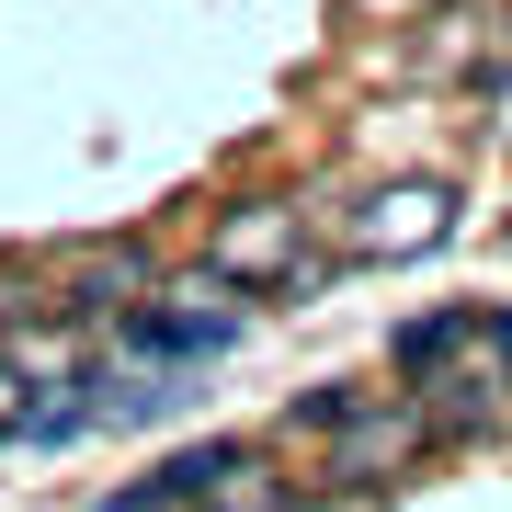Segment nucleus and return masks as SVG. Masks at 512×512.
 I'll return each instance as SVG.
<instances>
[{
	"label": "nucleus",
	"mask_w": 512,
	"mask_h": 512,
	"mask_svg": "<svg viewBox=\"0 0 512 512\" xmlns=\"http://www.w3.org/2000/svg\"><path fill=\"white\" fill-rule=\"evenodd\" d=\"M501 251H512V217H501Z\"/></svg>",
	"instance_id": "12"
},
{
	"label": "nucleus",
	"mask_w": 512,
	"mask_h": 512,
	"mask_svg": "<svg viewBox=\"0 0 512 512\" xmlns=\"http://www.w3.org/2000/svg\"><path fill=\"white\" fill-rule=\"evenodd\" d=\"M490 103H512V69H501V80H490Z\"/></svg>",
	"instance_id": "11"
},
{
	"label": "nucleus",
	"mask_w": 512,
	"mask_h": 512,
	"mask_svg": "<svg viewBox=\"0 0 512 512\" xmlns=\"http://www.w3.org/2000/svg\"><path fill=\"white\" fill-rule=\"evenodd\" d=\"M410 399L433 410L444 456H467V444H512V296H467L444 365L421 376Z\"/></svg>",
	"instance_id": "1"
},
{
	"label": "nucleus",
	"mask_w": 512,
	"mask_h": 512,
	"mask_svg": "<svg viewBox=\"0 0 512 512\" xmlns=\"http://www.w3.org/2000/svg\"><path fill=\"white\" fill-rule=\"evenodd\" d=\"M194 512H319L308 501V467H285V444H228V467L194 490Z\"/></svg>",
	"instance_id": "6"
},
{
	"label": "nucleus",
	"mask_w": 512,
	"mask_h": 512,
	"mask_svg": "<svg viewBox=\"0 0 512 512\" xmlns=\"http://www.w3.org/2000/svg\"><path fill=\"white\" fill-rule=\"evenodd\" d=\"M433 456H444L433 410H421L410 387H376V399H365L342 433L319 444L308 501H387V490H410V478H433Z\"/></svg>",
	"instance_id": "2"
},
{
	"label": "nucleus",
	"mask_w": 512,
	"mask_h": 512,
	"mask_svg": "<svg viewBox=\"0 0 512 512\" xmlns=\"http://www.w3.org/2000/svg\"><path fill=\"white\" fill-rule=\"evenodd\" d=\"M160 239H137V228H103V239H69V251H46V308L69 319V330H103L137 308V296H160Z\"/></svg>",
	"instance_id": "5"
},
{
	"label": "nucleus",
	"mask_w": 512,
	"mask_h": 512,
	"mask_svg": "<svg viewBox=\"0 0 512 512\" xmlns=\"http://www.w3.org/2000/svg\"><path fill=\"white\" fill-rule=\"evenodd\" d=\"M92 512H183V501L160 490V467H137V478H114V490H103Z\"/></svg>",
	"instance_id": "9"
},
{
	"label": "nucleus",
	"mask_w": 512,
	"mask_h": 512,
	"mask_svg": "<svg viewBox=\"0 0 512 512\" xmlns=\"http://www.w3.org/2000/svg\"><path fill=\"white\" fill-rule=\"evenodd\" d=\"M35 399H46L35 376H23V365H0V444H23V421H35Z\"/></svg>",
	"instance_id": "10"
},
{
	"label": "nucleus",
	"mask_w": 512,
	"mask_h": 512,
	"mask_svg": "<svg viewBox=\"0 0 512 512\" xmlns=\"http://www.w3.org/2000/svg\"><path fill=\"white\" fill-rule=\"evenodd\" d=\"M35 308H46V251H12V262H0V330L35 319Z\"/></svg>",
	"instance_id": "8"
},
{
	"label": "nucleus",
	"mask_w": 512,
	"mask_h": 512,
	"mask_svg": "<svg viewBox=\"0 0 512 512\" xmlns=\"http://www.w3.org/2000/svg\"><path fill=\"white\" fill-rule=\"evenodd\" d=\"M444 239H456V183L444 171H387L342 205V228H330V251L353 262V274H410V262H433Z\"/></svg>",
	"instance_id": "4"
},
{
	"label": "nucleus",
	"mask_w": 512,
	"mask_h": 512,
	"mask_svg": "<svg viewBox=\"0 0 512 512\" xmlns=\"http://www.w3.org/2000/svg\"><path fill=\"white\" fill-rule=\"evenodd\" d=\"M365 399H376L365 376H319V387H296V399L274 410V444H330L353 410H365Z\"/></svg>",
	"instance_id": "7"
},
{
	"label": "nucleus",
	"mask_w": 512,
	"mask_h": 512,
	"mask_svg": "<svg viewBox=\"0 0 512 512\" xmlns=\"http://www.w3.org/2000/svg\"><path fill=\"white\" fill-rule=\"evenodd\" d=\"M308 251H319V205H308V194H285V183L205 205V239H194V262H205L217 285H239L251 308H262V296H274Z\"/></svg>",
	"instance_id": "3"
}]
</instances>
